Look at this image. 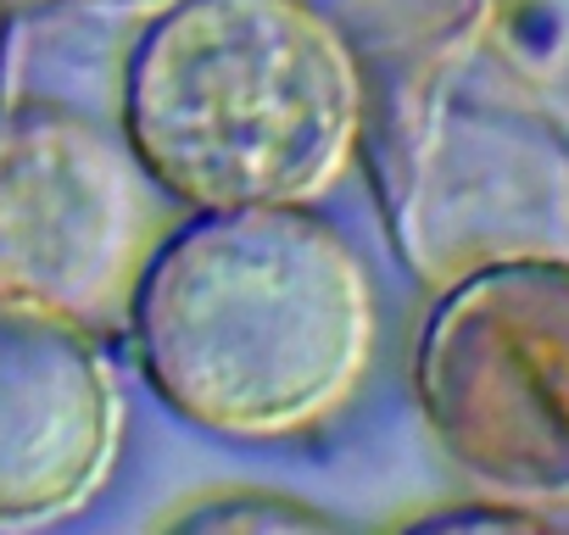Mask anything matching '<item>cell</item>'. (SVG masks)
I'll list each match as a JSON object with an SVG mask.
<instances>
[{
    "label": "cell",
    "mask_w": 569,
    "mask_h": 535,
    "mask_svg": "<svg viewBox=\"0 0 569 535\" xmlns=\"http://www.w3.org/2000/svg\"><path fill=\"white\" fill-rule=\"evenodd\" d=\"M168 524H184V529H319V524H336L330 513H319L313 502H297L284 491H229V496H207V502H190L179 507Z\"/></svg>",
    "instance_id": "6"
},
{
    "label": "cell",
    "mask_w": 569,
    "mask_h": 535,
    "mask_svg": "<svg viewBox=\"0 0 569 535\" xmlns=\"http://www.w3.org/2000/svg\"><path fill=\"white\" fill-rule=\"evenodd\" d=\"M151 396L223 441L330 418L375 357V280L308 201L196 206L162 229L123 296Z\"/></svg>",
    "instance_id": "1"
},
{
    "label": "cell",
    "mask_w": 569,
    "mask_h": 535,
    "mask_svg": "<svg viewBox=\"0 0 569 535\" xmlns=\"http://www.w3.org/2000/svg\"><path fill=\"white\" fill-rule=\"evenodd\" d=\"M157 184L118 129L62 101H0V296L118 313L157 229Z\"/></svg>",
    "instance_id": "4"
},
{
    "label": "cell",
    "mask_w": 569,
    "mask_h": 535,
    "mask_svg": "<svg viewBox=\"0 0 569 535\" xmlns=\"http://www.w3.org/2000/svg\"><path fill=\"white\" fill-rule=\"evenodd\" d=\"M358 123V57L313 0H168L123 51L118 134L184 212L308 201Z\"/></svg>",
    "instance_id": "2"
},
{
    "label": "cell",
    "mask_w": 569,
    "mask_h": 535,
    "mask_svg": "<svg viewBox=\"0 0 569 535\" xmlns=\"http://www.w3.org/2000/svg\"><path fill=\"white\" fill-rule=\"evenodd\" d=\"M413 402L480 491L569 502V256L497 251L463 268L419 324Z\"/></svg>",
    "instance_id": "3"
},
{
    "label": "cell",
    "mask_w": 569,
    "mask_h": 535,
    "mask_svg": "<svg viewBox=\"0 0 569 535\" xmlns=\"http://www.w3.org/2000/svg\"><path fill=\"white\" fill-rule=\"evenodd\" d=\"M486 524H497V529H530V524H541V513L525 507V502L497 496L491 507H441V513H425L419 518V529H486Z\"/></svg>",
    "instance_id": "7"
},
{
    "label": "cell",
    "mask_w": 569,
    "mask_h": 535,
    "mask_svg": "<svg viewBox=\"0 0 569 535\" xmlns=\"http://www.w3.org/2000/svg\"><path fill=\"white\" fill-rule=\"evenodd\" d=\"M118 385L84 319L0 296V524L79 507L118 452Z\"/></svg>",
    "instance_id": "5"
}]
</instances>
